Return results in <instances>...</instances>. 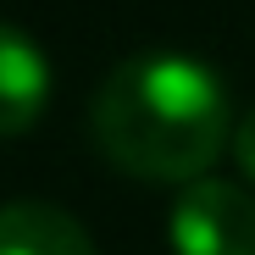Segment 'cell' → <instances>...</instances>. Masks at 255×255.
<instances>
[{"label":"cell","instance_id":"obj_5","mask_svg":"<svg viewBox=\"0 0 255 255\" xmlns=\"http://www.w3.org/2000/svg\"><path fill=\"white\" fill-rule=\"evenodd\" d=\"M233 161H239V172H244V183H255V106L239 117V128H233Z\"/></svg>","mask_w":255,"mask_h":255},{"label":"cell","instance_id":"obj_2","mask_svg":"<svg viewBox=\"0 0 255 255\" xmlns=\"http://www.w3.org/2000/svg\"><path fill=\"white\" fill-rule=\"evenodd\" d=\"M166 239L178 255H255V194L222 178L178 189Z\"/></svg>","mask_w":255,"mask_h":255},{"label":"cell","instance_id":"obj_3","mask_svg":"<svg viewBox=\"0 0 255 255\" xmlns=\"http://www.w3.org/2000/svg\"><path fill=\"white\" fill-rule=\"evenodd\" d=\"M50 106V61L22 28L0 22V139H17Z\"/></svg>","mask_w":255,"mask_h":255},{"label":"cell","instance_id":"obj_4","mask_svg":"<svg viewBox=\"0 0 255 255\" xmlns=\"http://www.w3.org/2000/svg\"><path fill=\"white\" fill-rule=\"evenodd\" d=\"M0 255H100V250L72 211L45 200H11L0 205Z\"/></svg>","mask_w":255,"mask_h":255},{"label":"cell","instance_id":"obj_1","mask_svg":"<svg viewBox=\"0 0 255 255\" xmlns=\"http://www.w3.org/2000/svg\"><path fill=\"white\" fill-rule=\"evenodd\" d=\"M89 133L117 172L139 183H200L233 139L228 89L183 50H139L117 61L89 100Z\"/></svg>","mask_w":255,"mask_h":255}]
</instances>
